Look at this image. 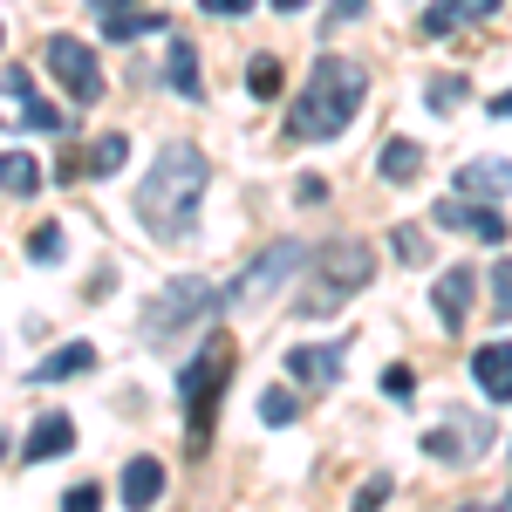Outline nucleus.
Returning a JSON list of instances; mask_svg holds the SVG:
<instances>
[{
  "label": "nucleus",
  "mask_w": 512,
  "mask_h": 512,
  "mask_svg": "<svg viewBox=\"0 0 512 512\" xmlns=\"http://www.w3.org/2000/svg\"><path fill=\"white\" fill-rule=\"evenodd\" d=\"M301 417V403H294V390H267L260 396V424H274V431H287Z\"/></svg>",
  "instance_id": "5701e85b"
},
{
  "label": "nucleus",
  "mask_w": 512,
  "mask_h": 512,
  "mask_svg": "<svg viewBox=\"0 0 512 512\" xmlns=\"http://www.w3.org/2000/svg\"><path fill=\"white\" fill-rule=\"evenodd\" d=\"M506 512H512V499H506Z\"/></svg>",
  "instance_id": "a19ab883"
},
{
  "label": "nucleus",
  "mask_w": 512,
  "mask_h": 512,
  "mask_svg": "<svg viewBox=\"0 0 512 512\" xmlns=\"http://www.w3.org/2000/svg\"><path fill=\"white\" fill-rule=\"evenodd\" d=\"M89 369H96V349H89V342H62L48 362H35L28 383H69V376H89Z\"/></svg>",
  "instance_id": "dca6fc26"
},
{
  "label": "nucleus",
  "mask_w": 512,
  "mask_h": 512,
  "mask_svg": "<svg viewBox=\"0 0 512 512\" xmlns=\"http://www.w3.org/2000/svg\"><path fill=\"white\" fill-rule=\"evenodd\" d=\"M69 451H76V417H69V410H48L35 431H28V444H21V458H28V465L69 458Z\"/></svg>",
  "instance_id": "9b49d317"
},
{
  "label": "nucleus",
  "mask_w": 512,
  "mask_h": 512,
  "mask_svg": "<svg viewBox=\"0 0 512 512\" xmlns=\"http://www.w3.org/2000/svg\"><path fill=\"white\" fill-rule=\"evenodd\" d=\"M301 267H308V246H301V239L260 246V253L239 267V280L226 287V308H260V301H274L280 287H287V274H301Z\"/></svg>",
  "instance_id": "423d86ee"
},
{
  "label": "nucleus",
  "mask_w": 512,
  "mask_h": 512,
  "mask_svg": "<svg viewBox=\"0 0 512 512\" xmlns=\"http://www.w3.org/2000/svg\"><path fill=\"white\" fill-rule=\"evenodd\" d=\"M246 89H253V96H280V62L274 55H260V62L246 69Z\"/></svg>",
  "instance_id": "bb28decb"
},
{
  "label": "nucleus",
  "mask_w": 512,
  "mask_h": 512,
  "mask_svg": "<svg viewBox=\"0 0 512 512\" xmlns=\"http://www.w3.org/2000/svg\"><path fill=\"white\" fill-rule=\"evenodd\" d=\"M383 499H390V478L376 472V478H369V485H362V492L349 499V512H383Z\"/></svg>",
  "instance_id": "c85d7f7f"
},
{
  "label": "nucleus",
  "mask_w": 512,
  "mask_h": 512,
  "mask_svg": "<svg viewBox=\"0 0 512 512\" xmlns=\"http://www.w3.org/2000/svg\"><path fill=\"white\" fill-rule=\"evenodd\" d=\"M62 512H103V485H69L62 492Z\"/></svg>",
  "instance_id": "7c9ffc66"
},
{
  "label": "nucleus",
  "mask_w": 512,
  "mask_h": 512,
  "mask_svg": "<svg viewBox=\"0 0 512 512\" xmlns=\"http://www.w3.org/2000/svg\"><path fill=\"white\" fill-rule=\"evenodd\" d=\"M198 7H205V14H246L253 0H198Z\"/></svg>",
  "instance_id": "f704fd0d"
},
{
  "label": "nucleus",
  "mask_w": 512,
  "mask_h": 512,
  "mask_svg": "<svg viewBox=\"0 0 512 512\" xmlns=\"http://www.w3.org/2000/svg\"><path fill=\"white\" fill-rule=\"evenodd\" d=\"M458 512H506V506H458Z\"/></svg>",
  "instance_id": "58836bf2"
},
{
  "label": "nucleus",
  "mask_w": 512,
  "mask_h": 512,
  "mask_svg": "<svg viewBox=\"0 0 512 512\" xmlns=\"http://www.w3.org/2000/svg\"><path fill=\"white\" fill-rule=\"evenodd\" d=\"M123 158H130V137H123V130H103L96 151H89V171H96V178H117Z\"/></svg>",
  "instance_id": "412c9836"
},
{
  "label": "nucleus",
  "mask_w": 512,
  "mask_h": 512,
  "mask_svg": "<svg viewBox=\"0 0 512 512\" xmlns=\"http://www.w3.org/2000/svg\"><path fill=\"white\" fill-rule=\"evenodd\" d=\"M89 7H96V14H103V21H110V14H123V7H130V0H89Z\"/></svg>",
  "instance_id": "c9c22d12"
},
{
  "label": "nucleus",
  "mask_w": 512,
  "mask_h": 512,
  "mask_svg": "<svg viewBox=\"0 0 512 512\" xmlns=\"http://www.w3.org/2000/svg\"><path fill=\"white\" fill-rule=\"evenodd\" d=\"M492 14H499V0H431L417 14V35L444 41V35H458V28H472V21H492Z\"/></svg>",
  "instance_id": "1a4fd4ad"
},
{
  "label": "nucleus",
  "mask_w": 512,
  "mask_h": 512,
  "mask_svg": "<svg viewBox=\"0 0 512 512\" xmlns=\"http://www.w3.org/2000/svg\"><path fill=\"white\" fill-rule=\"evenodd\" d=\"M485 280H492V321H512V260L485 267Z\"/></svg>",
  "instance_id": "b1692460"
},
{
  "label": "nucleus",
  "mask_w": 512,
  "mask_h": 512,
  "mask_svg": "<svg viewBox=\"0 0 512 512\" xmlns=\"http://www.w3.org/2000/svg\"><path fill=\"white\" fill-rule=\"evenodd\" d=\"M362 96H369V76H362V62L349 55H321L315 69H308V89L294 96V110H287V137H301V144H328V137H342L362 110Z\"/></svg>",
  "instance_id": "f03ea898"
},
{
  "label": "nucleus",
  "mask_w": 512,
  "mask_h": 512,
  "mask_svg": "<svg viewBox=\"0 0 512 512\" xmlns=\"http://www.w3.org/2000/svg\"><path fill=\"white\" fill-rule=\"evenodd\" d=\"M512 192V158H472L458 164V198H506Z\"/></svg>",
  "instance_id": "ddd939ff"
},
{
  "label": "nucleus",
  "mask_w": 512,
  "mask_h": 512,
  "mask_svg": "<svg viewBox=\"0 0 512 512\" xmlns=\"http://www.w3.org/2000/svg\"><path fill=\"white\" fill-rule=\"evenodd\" d=\"M158 499H164V465L158 458H130V465H123V506L151 512Z\"/></svg>",
  "instance_id": "2eb2a0df"
},
{
  "label": "nucleus",
  "mask_w": 512,
  "mask_h": 512,
  "mask_svg": "<svg viewBox=\"0 0 512 512\" xmlns=\"http://www.w3.org/2000/svg\"><path fill=\"white\" fill-rule=\"evenodd\" d=\"M171 89H178V96H205V76H198V48L192 41H171Z\"/></svg>",
  "instance_id": "aec40b11"
},
{
  "label": "nucleus",
  "mask_w": 512,
  "mask_h": 512,
  "mask_svg": "<svg viewBox=\"0 0 512 512\" xmlns=\"http://www.w3.org/2000/svg\"><path fill=\"white\" fill-rule=\"evenodd\" d=\"M294 198H301V205H315V198H328V185H321V178H301V185H294Z\"/></svg>",
  "instance_id": "72a5a7b5"
},
{
  "label": "nucleus",
  "mask_w": 512,
  "mask_h": 512,
  "mask_svg": "<svg viewBox=\"0 0 512 512\" xmlns=\"http://www.w3.org/2000/svg\"><path fill=\"white\" fill-rule=\"evenodd\" d=\"M41 62H48V76L69 89V103H103V69H96V55L82 48L76 35H48V48H41Z\"/></svg>",
  "instance_id": "0eeeda50"
},
{
  "label": "nucleus",
  "mask_w": 512,
  "mask_h": 512,
  "mask_svg": "<svg viewBox=\"0 0 512 512\" xmlns=\"http://www.w3.org/2000/svg\"><path fill=\"white\" fill-rule=\"evenodd\" d=\"M472 383L492 403H512V342H485V349H472Z\"/></svg>",
  "instance_id": "4468645a"
},
{
  "label": "nucleus",
  "mask_w": 512,
  "mask_h": 512,
  "mask_svg": "<svg viewBox=\"0 0 512 512\" xmlns=\"http://www.w3.org/2000/svg\"><path fill=\"white\" fill-rule=\"evenodd\" d=\"M369 280H376L369 239H328V246H315V253H308V287H301V321L342 315Z\"/></svg>",
  "instance_id": "7ed1b4c3"
},
{
  "label": "nucleus",
  "mask_w": 512,
  "mask_h": 512,
  "mask_svg": "<svg viewBox=\"0 0 512 512\" xmlns=\"http://www.w3.org/2000/svg\"><path fill=\"white\" fill-rule=\"evenodd\" d=\"M0 458H7V444H0Z\"/></svg>",
  "instance_id": "ea45409f"
},
{
  "label": "nucleus",
  "mask_w": 512,
  "mask_h": 512,
  "mask_svg": "<svg viewBox=\"0 0 512 512\" xmlns=\"http://www.w3.org/2000/svg\"><path fill=\"white\" fill-rule=\"evenodd\" d=\"M369 14V0H328V14H321V28L335 35V28H349V21H362Z\"/></svg>",
  "instance_id": "cd10ccee"
},
{
  "label": "nucleus",
  "mask_w": 512,
  "mask_h": 512,
  "mask_svg": "<svg viewBox=\"0 0 512 512\" xmlns=\"http://www.w3.org/2000/svg\"><path fill=\"white\" fill-rule=\"evenodd\" d=\"M233 362H239L233 335L212 328L205 349H198L192 362H185V376H178V396H185V451H192V458L212 444V410H219V396H226V383H233Z\"/></svg>",
  "instance_id": "20e7f679"
},
{
  "label": "nucleus",
  "mask_w": 512,
  "mask_h": 512,
  "mask_svg": "<svg viewBox=\"0 0 512 512\" xmlns=\"http://www.w3.org/2000/svg\"><path fill=\"white\" fill-rule=\"evenodd\" d=\"M465 96H472V76H431V89H424V103H431V110H444V117H451Z\"/></svg>",
  "instance_id": "4be33fe9"
},
{
  "label": "nucleus",
  "mask_w": 512,
  "mask_h": 512,
  "mask_svg": "<svg viewBox=\"0 0 512 512\" xmlns=\"http://www.w3.org/2000/svg\"><path fill=\"white\" fill-rule=\"evenodd\" d=\"M492 424L485 417H451V424H437L431 437H424V451H431L437 465H478L485 451H492Z\"/></svg>",
  "instance_id": "6e6552de"
},
{
  "label": "nucleus",
  "mask_w": 512,
  "mask_h": 512,
  "mask_svg": "<svg viewBox=\"0 0 512 512\" xmlns=\"http://www.w3.org/2000/svg\"><path fill=\"white\" fill-rule=\"evenodd\" d=\"M0 89H7V96H35V82H28V69H0Z\"/></svg>",
  "instance_id": "473e14b6"
},
{
  "label": "nucleus",
  "mask_w": 512,
  "mask_h": 512,
  "mask_svg": "<svg viewBox=\"0 0 512 512\" xmlns=\"http://www.w3.org/2000/svg\"><path fill=\"white\" fill-rule=\"evenodd\" d=\"M164 28H171V21H164L158 7H123V14H110V21H103V35H110V41H137V35H164Z\"/></svg>",
  "instance_id": "a211bd4d"
},
{
  "label": "nucleus",
  "mask_w": 512,
  "mask_h": 512,
  "mask_svg": "<svg viewBox=\"0 0 512 512\" xmlns=\"http://www.w3.org/2000/svg\"><path fill=\"white\" fill-rule=\"evenodd\" d=\"M21 123H28V130H48V137H62V130H69V117H62L55 103H41V96H28V110H21Z\"/></svg>",
  "instance_id": "393cba45"
},
{
  "label": "nucleus",
  "mask_w": 512,
  "mask_h": 512,
  "mask_svg": "<svg viewBox=\"0 0 512 512\" xmlns=\"http://www.w3.org/2000/svg\"><path fill=\"white\" fill-rule=\"evenodd\" d=\"M396 260H403V267H424V260H431V239L417 233V226H396Z\"/></svg>",
  "instance_id": "a878e982"
},
{
  "label": "nucleus",
  "mask_w": 512,
  "mask_h": 512,
  "mask_svg": "<svg viewBox=\"0 0 512 512\" xmlns=\"http://www.w3.org/2000/svg\"><path fill=\"white\" fill-rule=\"evenodd\" d=\"M383 390H390L396 403H410V390H417V376H410L403 362H390V369H383Z\"/></svg>",
  "instance_id": "2f4dec72"
},
{
  "label": "nucleus",
  "mask_w": 512,
  "mask_h": 512,
  "mask_svg": "<svg viewBox=\"0 0 512 512\" xmlns=\"http://www.w3.org/2000/svg\"><path fill=\"white\" fill-rule=\"evenodd\" d=\"M274 7H280V14H301V7H308V0H274Z\"/></svg>",
  "instance_id": "4c0bfd02"
},
{
  "label": "nucleus",
  "mask_w": 512,
  "mask_h": 512,
  "mask_svg": "<svg viewBox=\"0 0 512 512\" xmlns=\"http://www.w3.org/2000/svg\"><path fill=\"white\" fill-rule=\"evenodd\" d=\"M28 253H35V260H62V226H35V233H28Z\"/></svg>",
  "instance_id": "c756f323"
},
{
  "label": "nucleus",
  "mask_w": 512,
  "mask_h": 512,
  "mask_svg": "<svg viewBox=\"0 0 512 512\" xmlns=\"http://www.w3.org/2000/svg\"><path fill=\"white\" fill-rule=\"evenodd\" d=\"M212 185V164L198 144H164L158 164L144 171L137 185V226L158 239V246H185L198 226V198Z\"/></svg>",
  "instance_id": "f257e3e1"
},
{
  "label": "nucleus",
  "mask_w": 512,
  "mask_h": 512,
  "mask_svg": "<svg viewBox=\"0 0 512 512\" xmlns=\"http://www.w3.org/2000/svg\"><path fill=\"white\" fill-rule=\"evenodd\" d=\"M48 178H41V164L28 158V151H0V192H14V198H35Z\"/></svg>",
  "instance_id": "f3484780"
},
{
  "label": "nucleus",
  "mask_w": 512,
  "mask_h": 512,
  "mask_svg": "<svg viewBox=\"0 0 512 512\" xmlns=\"http://www.w3.org/2000/svg\"><path fill=\"white\" fill-rule=\"evenodd\" d=\"M472 287H478V274L472 267H444L437 274V287H431V308H437V321L458 335L465 328V308H472Z\"/></svg>",
  "instance_id": "f8f14e48"
},
{
  "label": "nucleus",
  "mask_w": 512,
  "mask_h": 512,
  "mask_svg": "<svg viewBox=\"0 0 512 512\" xmlns=\"http://www.w3.org/2000/svg\"><path fill=\"white\" fill-rule=\"evenodd\" d=\"M212 315H219V294L198 274H171L158 294L144 301V335H151V342H178L185 328H198V321H212Z\"/></svg>",
  "instance_id": "39448f33"
},
{
  "label": "nucleus",
  "mask_w": 512,
  "mask_h": 512,
  "mask_svg": "<svg viewBox=\"0 0 512 512\" xmlns=\"http://www.w3.org/2000/svg\"><path fill=\"white\" fill-rule=\"evenodd\" d=\"M417 171H424V144H410V137H390V144H383V178H390V185H410Z\"/></svg>",
  "instance_id": "6ab92c4d"
},
{
  "label": "nucleus",
  "mask_w": 512,
  "mask_h": 512,
  "mask_svg": "<svg viewBox=\"0 0 512 512\" xmlns=\"http://www.w3.org/2000/svg\"><path fill=\"white\" fill-rule=\"evenodd\" d=\"M492 117H512V89H506V96H492Z\"/></svg>",
  "instance_id": "e433bc0d"
},
{
  "label": "nucleus",
  "mask_w": 512,
  "mask_h": 512,
  "mask_svg": "<svg viewBox=\"0 0 512 512\" xmlns=\"http://www.w3.org/2000/svg\"><path fill=\"white\" fill-rule=\"evenodd\" d=\"M342 362H349V342H294L287 349V376H301V383H342Z\"/></svg>",
  "instance_id": "9d476101"
}]
</instances>
